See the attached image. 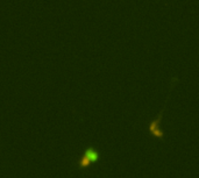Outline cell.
I'll list each match as a JSON object with an SVG mask.
<instances>
[{
  "mask_svg": "<svg viewBox=\"0 0 199 178\" xmlns=\"http://www.w3.org/2000/svg\"><path fill=\"white\" fill-rule=\"evenodd\" d=\"M165 104H167V101H165ZM165 104L163 105V108L160 111V113L157 114V116L155 119H153L148 126L149 134H150L154 139H156V140H158V141H161V142L164 141V137H165V133L163 132L162 129H161V127H160V123L162 121L163 113H164V110H165Z\"/></svg>",
  "mask_w": 199,
  "mask_h": 178,
  "instance_id": "obj_1",
  "label": "cell"
},
{
  "mask_svg": "<svg viewBox=\"0 0 199 178\" xmlns=\"http://www.w3.org/2000/svg\"><path fill=\"white\" fill-rule=\"evenodd\" d=\"M98 158H99V154H98L96 150L90 149V150L86 151V154L83 156V158L80 161V165H82L83 168H86L91 162H94V161H97Z\"/></svg>",
  "mask_w": 199,
  "mask_h": 178,
  "instance_id": "obj_2",
  "label": "cell"
}]
</instances>
